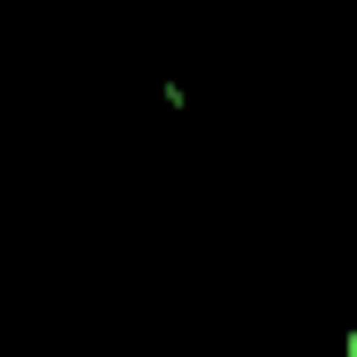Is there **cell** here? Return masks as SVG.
I'll return each instance as SVG.
<instances>
[{"label": "cell", "instance_id": "1", "mask_svg": "<svg viewBox=\"0 0 357 357\" xmlns=\"http://www.w3.org/2000/svg\"><path fill=\"white\" fill-rule=\"evenodd\" d=\"M349 357H357V333H349Z\"/></svg>", "mask_w": 357, "mask_h": 357}]
</instances>
